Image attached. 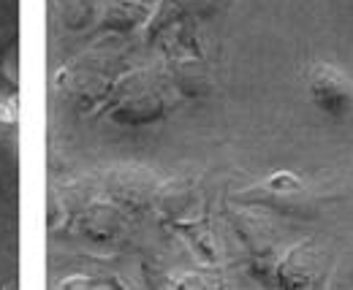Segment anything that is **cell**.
Instances as JSON below:
<instances>
[{
	"instance_id": "2",
	"label": "cell",
	"mask_w": 353,
	"mask_h": 290,
	"mask_svg": "<svg viewBox=\"0 0 353 290\" xmlns=\"http://www.w3.org/2000/svg\"><path fill=\"white\" fill-rule=\"evenodd\" d=\"M307 84H310V98H312V103L321 112H326L332 117H343V114L351 112L353 84L340 68L326 65V63H318V65L310 68Z\"/></svg>"
},
{
	"instance_id": "3",
	"label": "cell",
	"mask_w": 353,
	"mask_h": 290,
	"mask_svg": "<svg viewBox=\"0 0 353 290\" xmlns=\"http://www.w3.org/2000/svg\"><path fill=\"white\" fill-rule=\"evenodd\" d=\"M261 190L274 193V196H296L305 190V182L294 174V171H274L266 176V182L261 185Z\"/></svg>"
},
{
	"instance_id": "4",
	"label": "cell",
	"mask_w": 353,
	"mask_h": 290,
	"mask_svg": "<svg viewBox=\"0 0 353 290\" xmlns=\"http://www.w3.org/2000/svg\"><path fill=\"white\" fill-rule=\"evenodd\" d=\"M17 101L8 98V101H0V123L3 125H14L17 123Z\"/></svg>"
},
{
	"instance_id": "1",
	"label": "cell",
	"mask_w": 353,
	"mask_h": 290,
	"mask_svg": "<svg viewBox=\"0 0 353 290\" xmlns=\"http://www.w3.org/2000/svg\"><path fill=\"white\" fill-rule=\"evenodd\" d=\"M326 277V252L312 239L299 242L285 252V258L277 266V282L280 288H315Z\"/></svg>"
}]
</instances>
